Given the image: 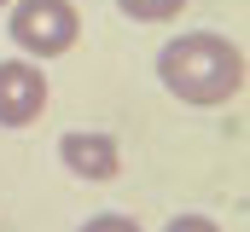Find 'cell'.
<instances>
[{"label": "cell", "instance_id": "1", "mask_svg": "<svg viewBox=\"0 0 250 232\" xmlns=\"http://www.w3.org/2000/svg\"><path fill=\"white\" fill-rule=\"evenodd\" d=\"M157 81L181 105H227L245 87V53L227 35H215V29H187V35L163 41Z\"/></svg>", "mask_w": 250, "mask_h": 232}, {"label": "cell", "instance_id": "2", "mask_svg": "<svg viewBox=\"0 0 250 232\" xmlns=\"http://www.w3.org/2000/svg\"><path fill=\"white\" fill-rule=\"evenodd\" d=\"M6 35L23 58H59L82 41V12L76 0H12Z\"/></svg>", "mask_w": 250, "mask_h": 232}, {"label": "cell", "instance_id": "3", "mask_svg": "<svg viewBox=\"0 0 250 232\" xmlns=\"http://www.w3.org/2000/svg\"><path fill=\"white\" fill-rule=\"evenodd\" d=\"M47 111V70L29 58H0V128H29Z\"/></svg>", "mask_w": 250, "mask_h": 232}, {"label": "cell", "instance_id": "4", "mask_svg": "<svg viewBox=\"0 0 250 232\" xmlns=\"http://www.w3.org/2000/svg\"><path fill=\"white\" fill-rule=\"evenodd\" d=\"M59 163L76 174V180H99V186H105V180L123 174V145H117L111 134H99V128H70L59 139Z\"/></svg>", "mask_w": 250, "mask_h": 232}, {"label": "cell", "instance_id": "5", "mask_svg": "<svg viewBox=\"0 0 250 232\" xmlns=\"http://www.w3.org/2000/svg\"><path fill=\"white\" fill-rule=\"evenodd\" d=\"M117 12L134 18V23H169L187 12V0H117Z\"/></svg>", "mask_w": 250, "mask_h": 232}, {"label": "cell", "instance_id": "6", "mask_svg": "<svg viewBox=\"0 0 250 232\" xmlns=\"http://www.w3.org/2000/svg\"><path fill=\"white\" fill-rule=\"evenodd\" d=\"M76 232H140L134 215H93V221H82Z\"/></svg>", "mask_w": 250, "mask_h": 232}, {"label": "cell", "instance_id": "7", "mask_svg": "<svg viewBox=\"0 0 250 232\" xmlns=\"http://www.w3.org/2000/svg\"><path fill=\"white\" fill-rule=\"evenodd\" d=\"M163 232H221V227H215L209 215H175V221H169Z\"/></svg>", "mask_w": 250, "mask_h": 232}, {"label": "cell", "instance_id": "8", "mask_svg": "<svg viewBox=\"0 0 250 232\" xmlns=\"http://www.w3.org/2000/svg\"><path fill=\"white\" fill-rule=\"evenodd\" d=\"M0 12H12V0H0Z\"/></svg>", "mask_w": 250, "mask_h": 232}]
</instances>
